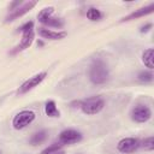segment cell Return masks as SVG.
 Wrapping results in <instances>:
<instances>
[{"label":"cell","instance_id":"22","mask_svg":"<svg viewBox=\"0 0 154 154\" xmlns=\"http://www.w3.org/2000/svg\"><path fill=\"white\" fill-rule=\"evenodd\" d=\"M152 23H147L146 25H143V26H141V29H140V31L141 32H147V31H149L150 29H152Z\"/></svg>","mask_w":154,"mask_h":154},{"label":"cell","instance_id":"17","mask_svg":"<svg viewBox=\"0 0 154 154\" xmlns=\"http://www.w3.org/2000/svg\"><path fill=\"white\" fill-rule=\"evenodd\" d=\"M154 78V75L150 71H141L137 75V79L142 83H152Z\"/></svg>","mask_w":154,"mask_h":154},{"label":"cell","instance_id":"3","mask_svg":"<svg viewBox=\"0 0 154 154\" xmlns=\"http://www.w3.org/2000/svg\"><path fill=\"white\" fill-rule=\"evenodd\" d=\"M105 107V100L100 96H90L79 101V108L88 116L100 113Z\"/></svg>","mask_w":154,"mask_h":154},{"label":"cell","instance_id":"6","mask_svg":"<svg viewBox=\"0 0 154 154\" xmlns=\"http://www.w3.org/2000/svg\"><path fill=\"white\" fill-rule=\"evenodd\" d=\"M152 118V111L146 105H137L131 111V119L136 123H146Z\"/></svg>","mask_w":154,"mask_h":154},{"label":"cell","instance_id":"11","mask_svg":"<svg viewBox=\"0 0 154 154\" xmlns=\"http://www.w3.org/2000/svg\"><path fill=\"white\" fill-rule=\"evenodd\" d=\"M38 35L42 37V38H47V40H61L64 37H66V32L65 31H53V30H49V29H46V28H40L38 29Z\"/></svg>","mask_w":154,"mask_h":154},{"label":"cell","instance_id":"10","mask_svg":"<svg viewBox=\"0 0 154 154\" xmlns=\"http://www.w3.org/2000/svg\"><path fill=\"white\" fill-rule=\"evenodd\" d=\"M154 11V4H150L146 7H141L136 11H134L132 13L125 16L124 18H122L120 22H129V20H132V19H137V18H141V17H144L147 14H150L152 12Z\"/></svg>","mask_w":154,"mask_h":154},{"label":"cell","instance_id":"2","mask_svg":"<svg viewBox=\"0 0 154 154\" xmlns=\"http://www.w3.org/2000/svg\"><path fill=\"white\" fill-rule=\"evenodd\" d=\"M18 31L22 32V40H20V42L10 52L11 54H16V53L22 52V51H24V49H26V48L30 47V45L32 43L34 37H35V35H34V22H31V20L26 22L25 24H23V25L19 28Z\"/></svg>","mask_w":154,"mask_h":154},{"label":"cell","instance_id":"19","mask_svg":"<svg viewBox=\"0 0 154 154\" xmlns=\"http://www.w3.org/2000/svg\"><path fill=\"white\" fill-rule=\"evenodd\" d=\"M140 147L144 148L146 150H153L154 149V137L149 136V137L144 138L142 142H140Z\"/></svg>","mask_w":154,"mask_h":154},{"label":"cell","instance_id":"5","mask_svg":"<svg viewBox=\"0 0 154 154\" xmlns=\"http://www.w3.org/2000/svg\"><path fill=\"white\" fill-rule=\"evenodd\" d=\"M46 77H47V72H46V71H42V72H38V73L34 75L32 77L28 78L25 82L22 83V85L19 87V89H18L17 93H18L19 95L28 93L29 90H31V89H34L35 87H37Z\"/></svg>","mask_w":154,"mask_h":154},{"label":"cell","instance_id":"20","mask_svg":"<svg viewBox=\"0 0 154 154\" xmlns=\"http://www.w3.org/2000/svg\"><path fill=\"white\" fill-rule=\"evenodd\" d=\"M61 147H63V144H61L60 142H59V143H52L51 146H48V147H46L43 150H41L40 154H52V153H54V152L60 150Z\"/></svg>","mask_w":154,"mask_h":154},{"label":"cell","instance_id":"8","mask_svg":"<svg viewBox=\"0 0 154 154\" xmlns=\"http://www.w3.org/2000/svg\"><path fill=\"white\" fill-rule=\"evenodd\" d=\"M36 4H37V2H36L35 0H29V1H26V2H22L20 6H18L16 10H13V11L10 12V14L6 17V22H12V20H14V19H17V18L24 16V14L28 13L30 10H32V8L36 6Z\"/></svg>","mask_w":154,"mask_h":154},{"label":"cell","instance_id":"15","mask_svg":"<svg viewBox=\"0 0 154 154\" xmlns=\"http://www.w3.org/2000/svg\"><path fill=\"white\" fill-rule=\"evenodd\" d=\"M153 58H154V49L153 48L146 49L143 52V54H142V61L144 63V65L149 70H152L154 67V65H153Z\"/></svg>","mask_w":154,"mask_h":154},{"label":"cell","instance_id":"12","mask_svg":"<svg viewBox=\"0 0 154 154\" xmlns=\"http://www.w3.org/2000/svg\"><path fill=\"white\" fill-rule=\"evenodd\" d=\"M47 137H48V132H47L46 130H41V131L35 132V134L30 137L29 143H30L31 146H38V144L43 143V142L47 140Z\"/></svg>","mask_w":154,"mask_h":154},{"label":"cell","instance_id":"14","mask_svg":"<svg viewBox=\"0 0 154 154\" xmlns=\"http://www.w3.org/2000/svg\"><path fill=\"white\" fill-rule=\"evenodd\" d=\"M40 23H42L43 25H47V26H52V28H63L64 26V20L60 19V18H57V17H48V18H45L42 19Z\"/></svg>","mask_w":154,"mask_h":154},{"label":"cell","instance_id":"21","mask_svg":"<svg viewBox=\"0 0 154 154\" xmlns=\"http://www.w3.org/2000/svg\"><path fill=\"white\" fill-rule=\"evenodd\" d=\"M22 5V1H19V0H17V1H13V2H11L10 4V6H8V10L10 11H13V10H16L18 6H20Z\"/></svg>","mask_w":154,"mask_h":154},{"label":"cell","instance_id":"24","mask_svg":"<svg viewBox=\"0 0 154 154\" xmlns=\"http://www.w3.org/2000/svg\"><path fill=\"white\" fill-rule=\"evenodd\" d=\"M0 154H1V152H0Z\"/></svg>","mask_w":154,"mask_h":154},{"label":"cell","instance_id":"16","mask_svg":"<svg viewBox=\"0 0 154 154\" xmlns=\"http://www.w3.org/2000/svg\"><path fill=\"white\" fill-rule=\"evenodd\" d=\"M87 18L91 22H97L102 18V13L100 10H97L96 7H89L87 10Z\"/></svg>","mask_w":154,"mask_h":154},{"label":"cell","instance_id":"7","mask_svg":"<svg viewBox=\"0 0 154 154\" xmlns=\"http://www.w3.org/2000/svg\"><path fill=\"white\" fill-rule=\"evenodd\" d=\"M140 148V140L134 138V137H125L123 140H120L117 144V149L118 152L123 153V154H129V153H134Z\"/></svg>","mask_w":154,"mask_h":154},{"label":"cell","instance_id":"9","mask_svg":"<svg viewBox=\"0 0 154 154\" xmlns=\"http://www.w3.org/2000/svg\"><path fill=\"white\" fill-rule=\"evenodd\" d=\"M83 138L82 134L75 129H66L64 131L60 132L59 135V142L64 146V144H73L79 142Z\"/></svg>","mask_w":154,"mask_h":154},{"label":"cell","instance_id":"1","mask_svg":"<svg viewBox=\"0 0 154 154\" xmlns=\"http://www.w3.org/2000/svg\"><path fill=\"white\" fill-rule=\"evenodd\" d=\"M109 77V71L106 63L101 59H96L93 61L89 69V79L93 84H103L107 82Z\"/></svg>","mask_w":154,"mask_h":154},{"label":"cell","instance_id":"13","mask_svg":"<svg viewBox=\"0 0 154 154\" xmlns=\"http://www.w3.org/2000/svg\"><path fill=\"white\" fill-rule=\"evenodd\" d=\"M45 112L51 118H58V117H60V112L57 108V105H55V102L53 100H48L46 102V105H45Z\"/></svg>","mask_w":154,"mask_h":154},{"label":"cell","instance_id":"23","mask_svg":"<svg viewBox=\"0 0 154 154\" xmlns=\"http://www.w3.org/2000/svg\"><path fill=\"white\" fill-rule=\"evenodd\" d=\"M52 154H65V152H64L63 149H60V150H58V152H54V153H52Z\"/></svg>","mask_w":154,"mask_h":154},{"label":"cell","instance_id":"18","mask_svg":"<svg viewBox=\"0 0 154 154\" xmlns=\"http://www.w3.org/2000/svg\"><path fill=\"white\" fill-rule=\"evenodd\" d=\"M53 12H54V7H52V6L42 8V10L38 12V14H37V19H38V22H41V20L45 19V18L51 17V16L53 14Z\"/></svg>","mask_w":154,"mask_h":154},{"label":"cell","instance_id":"4","mask_svg":"<svg viewBox=\"0 0 154 154\" xmlns=\"http://www.w3.org/2000/svg\"><path fill=\"white\" fill-rule=\"evenodd\" d=\"M36 118V114L32 112V111H29V109H24V111H20L18 112L13 119H12V126L16 129V130H22L24 128H26L29 124H31Z\"/></svg>","mask_w":154,"mask_h":154}]
</instances>
